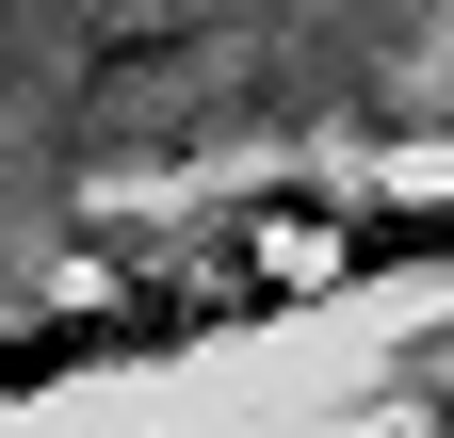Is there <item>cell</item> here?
Wrapping results in <instances>:
<instances>
[{"instance_id":"1","label":"cell","mask_w":454,"mask_h":438,"mask_svg":"<svg viewBox=\"0 0 454 438\" xmlns=\"http://www.w3.org/2000/svg\"><path fill=\"white\" fill-rule=\"evenodd\" d=\"M179 357H227L179 293H146L130 260H82L49 293H0V422L66 406V390H114V373H179Z\"/></svg>"},{"instance_id":"2","label":"cell","mask_w":454,"mask_h":438,"mask_svg":"<svg viewBox=\"0 0 454 438\" xmlns=\"http://www.w3.org/2000/svg\"><path fill=\"white\" fill-rule=\"evenodd\" d=\"M422 438H454V406H422Z\"/></svg>"}]
</instances>
